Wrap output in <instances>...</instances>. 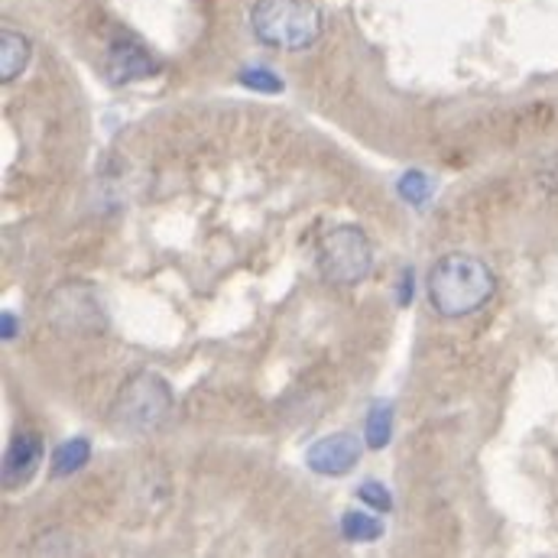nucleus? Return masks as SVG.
<instances>
[{
	"label": "nucleus",
	"instance_id": "15",
	"mask_svg": "<svg viewBox=\"0 0 558 558\" xmlns=\"http://www.w3.org/2000/svg\"><path fill=\"white\" fill-rule=\"evenodd\" d=\"M413 299V274H403V286H400V302L407 305Z\"/></svg>",
	"mask_w": 558,
	"mask_h": 558
},
{
	"label": "nucleus",
	"instance_id": "9",
	"mask_svg": "<svg viewBox=\"0 0 558 558\" xmlns=\"http://www.w3.org/2000/svg\"><path fill=\"white\" fill-rule=\"evenodd\" d=\"M88 461H92V445H88L85 438L62 441V445L52 451V474H56V477H69V474L82 471Z\"/></svg>",
	"mask_w": 558,
	"mask_h": 558
},
{
	"label": "nucleus",
	"instance_id": "13",
	"mask_svg": "<svg viewBox=\"0 0 558 558\" xmlns=\"http://www.w3.org/2000/svg\"><path fill=\"white\" fill-rule=\"evenodd\" d=\"M241 85L251 88V92H267V95H279V92H282V78L274 75L270 69H260V65L244 69V72H241Z\"/></svg>",
	"mask_w": 558,
	"mask_h": 558
},
{
	"label": "nucleus",
	"instance_id": "4",
	"mask_svg": "<svg viewBox=\"0 0 558 558\" xmlns=\"http://www.w3.org/2000/svg\"><path fill=\"white\" fill-rule=\"evenodd\" d=\"M315 264L322 279L335 286H357L374 270V244L357 225H341L322 238Z\"/></svg>",
	"mask_w": 558,
	"mask_h": 558
},
{
	"label": "nucleus",
	"instance_id": "7",
	"mask_svg": "<svg viewBox=\"0 0 558 558\" xmlns=\"http://www.w3.org/2000/svg\"><path fill=\"white\" fill-rule=\"evenodd\" d=\"M43 464V438L36 432H16L3 454V487L16 490L36 477Z\"/></svg>",
	"mask_w": 558,
	"mask_h": 558
},
{
	"label": "nucleus",
	"instance_id": "10",
	"mask_svg": "<svg viewBox=\"0 0 558 558\" xmlns=\"http://www.w3.org/2000/svg\"><path fill=\"white\" fill-rule=\"evenodd\" d=\"M341 536L348 543H374L384 536V523L371 513H361V510H348L341 517Z\"/></svg>",
	"mask_w": 558,
	"mask_h": 558
},
{
	"label": "nucleus",
	"instance_id": "14",
	"mask_svg": "<svg viewBox=\"0 0 558 558\" xmlns=\"http://www.w3.org/2000/svg\"><path fill=\"white\" fill-rule=\"evenodd\" d=\"M357 497H361L364 504H371L377 513H390V510H393V497H390V490H387L384 484H377V481H367V484H361Z\"/></svg>",
	"mask_w": 558,
	"mask_h": 558
},
{
	"label": "nucleus",
	"instance_id": "8",
	"mask_svg": "<svg viewBox=\"0 0 558 558\" xmlns=\"http://www.w3.org/2000/svg\"><path fill=\"white\" fill-rule=\"evenodd\" d=\"M33 59V43L16 29H0V82H13L26 72Z\"/></svg>",
	"mask_w": 558,
	"mask_h": 558
},
{
	"label": "nucleus",
	"instance_id": "2",
	"mask_svg": "<svg viewBox=\"0 0 558 558\" xmlns=\"http://www.w3.org/2000/svg\"><path fill=\"white\" fill-rule=\"evenodd\" d=\"M254 36L282 52H302L318 43L325 20L312 0H257L251 10Z\"/></svg>",
	"mask_w": 558,
	"mask_h": 558
},
{
	"label": "nucleus",
	"instance_id": "3",
	"mask_svg": "<svg viewBox=\"0 0 558 558\" xmlns=\"http://www.w3.org/2000/svg\"><path fill=\"white\" fill-rule=\"evenodd\" d=\"M169 413H172L169 384L162 377L143 371L121 387V393L111 407V425L121 435H149L169 418Z\"/></svg>",
	"mask_w": 558,
	"mask_h": 558
},
{
	"label": "nucleus",
	"instance_id": "1",
	"mask_svg": "<svg viewBox=\"0 0 558 558\" xmlns=\"http://www.w3.org/2000/svg\"><path fill=\"white\" fill-rule=\"evenodd\" d=\"M497 292L494 270L474 254H445L428 274V302L441 318H468Z\"/></svg>",
	"mask_w": 558,
	"mask_h": 558
},
{
	"label": "nucleus",
	"instance_id": "16",
	"mask_svg": "<svg viewBox=\"0 0 558 558\" xmlns=\"http://www.w3.org/2000/svg\"><path fill=\"white\" fill-rule=\"evenodd\" d=\"M13 331H16V318L10 312H3V338H13Z\"/></svg>",
	"mask_w": 558,
	"mask_h": 558
},
{
	"label": "nucleus",
	"instance_id": "12",
	"mask_svg": "<svg viewBox=\"0 0 558 558\" xmlns=\"http://www.w3.org/2000/svg\"><path fill=\"white\" fill-rule=\"evenodd\" d=\"M400 195L410 202V205H416V208H422L428 198H432V179L425 175V172H418V169H413V172H407L403 179H400Z\"/></svg>",
	"mask_w": 558,
	"mask_h": 558
},
{
	"label": "nucleus",
	"instance_id": "5",
	"mask_svg": "<svg viewBox=\"0 0 558 558\" xmlns=\"http://www.w3.org/2000/svg\"><path fill=\"white\" fill-rule=\"evenodd\" d=\"M361 438L351 432H335L318 438L308 451H305V464L322 474V477H344L354 471V464L361 461Z\"/></svg>",
	"mask_w": 558,
	"mask_h": 558
},
{
	"label": "nucleus",
	"instance_id": "11",
	"mask_svg": "<svg viewBox=\"0 0 558 558\" xmlns=\"http://www.w3.org/2000/svg\"><path fill=\"white\" fill-rule=\"evenodd\" d=\"M367 445L371 448H387L393 438V410L390 407H374L367 416Z\"/></svg>",
	"mask_w": 558,
	"mask_h": 558
},
{
	"label": "nucleus",
	"instance_id": "6",
	"mask_svg": "<svg viewBox=\"0 0 558 558\" xmlns=\"http://www.w3.org/2000/svg\"><path fill=\"white\" fill-rule=\"evenodd\" d=\"M156 69H159V62L153 59V52L131 36L114 39L108 49V59H105V75L111 85H131L140 78H149Z\"/></svg>",
	"mask_w": 558,
	"mask_h": 558
}]
</instances>
